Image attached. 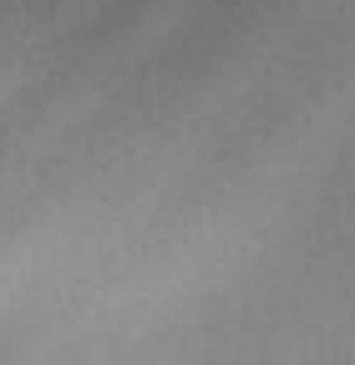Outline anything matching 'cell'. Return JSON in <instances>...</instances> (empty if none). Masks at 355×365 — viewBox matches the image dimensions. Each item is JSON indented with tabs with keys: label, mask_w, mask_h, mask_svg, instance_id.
Returning a JSON list of instances; mask_svg holds the SVG:
<instances>
[]
</instances>
